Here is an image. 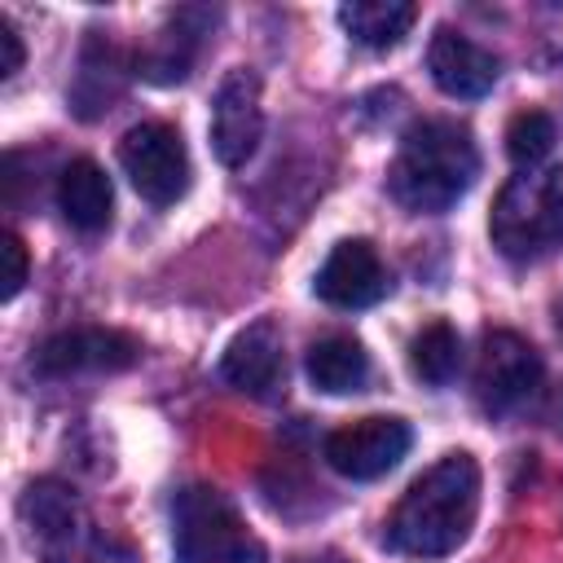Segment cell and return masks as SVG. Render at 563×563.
Wrapping results in <instances>:
<instances>
[{"instance_id": "obj_1", "label": "cell", "mask_w": 563, "mask_h": 563, "mask_svg": "<svg viewBox=\"0 0 563 563\" xmlns=\"http://www.w3.org/2000/svg\"><path fill=\"white\" fill-rule=\"evenodd\" d=\"M479 515V466L471 453H444L435 466H427L396 510L383 523V545L400 559H444L453 554Z\"/></svg>"}, {"instance_id": "obj_2", "label": "cell", "mask_w": 563, "mask_h": 563, "mask_svg": "<svg viewBox=\"0 0 563 563\" xmlns=\"http://www.w3.org/2000/svg\"><path fill=\"white\" fill-rule=\"evenodd\" d=\"M479 176V150L466 123L422 119L400 136L387 172V189L405 211L435 216L449 211Z\"/></svg>"}, {"instance_id": "obj_3", "label": "cell", "mask_w": 563, "mask_h": 563, "mask_svg": "<svg viewBox=\"0 0 563 563\" xmlns=\"http://www.w3.org/2000/svg\"><path fill=\"white\" fill-rule=\"evenodd\" d=\"M18 519L40 563H141L136 550L119 541L110 528H101V519L84 506V497L62 479L26 484L18 501Z\"/></svg>"}, {"instance_id": "obj_4", "label": "cell", "mask_w": 563, "mask_h": 563, "mask_svg": "<svg viewBox=\"0 0 563 563\" xmlns=\"http://www.w3.org/2000/svg\"><path fill=\"white\" fill-rule=\"evenodd\" d=\"M493 246L515 264L563 251V167H523L510 176L488 216Z\"/></svg>"}, {"instance_id": "obj_5", "label": "cell", "mask_w": 563, "mask_h": 563, "mask_svg": "<svg viewBox=\"0 0 563 563\" xmlns=\"http://www.w3.org/2000/svg\"><path fill=\"white\" fill-rule=\"evenodd\" d=\"M172 554L176 563H268L264 541L246 528L238 506L211 484H189L176 493Z\"/></svg>"}, {"instance_id": "obj_6", "label": "cell", "mask_w": 563, "mask_h": 563, "mask_svg": "<svg viewBox=\"0 0 563 563\" xmlns=\"http://www.w3.org/2000/svg\"><path fill=\"white\" fill-rule=\"evenodd\" d=\"M545 383V365L528 339L515 330H488L475 361V400L488 418H515L523 413Z\"/></svg>"}, {"instance_id": "obj_7", "label": "cell", "mask_w": 563, "mask_h": 563, "mask_svg": "<svg viewBox=\"0 0 563 563\" xmlns=\"http://www.w3.org/2000/svg\"><path fill=\"white\" fill-rule=\"evenodd\" d=\"M119 163L150 207H172L189 189V150L172 123L150 119L128 128L119 141Z\"/></svg>"}, {"instance_id": "obj_8", "label": "cell", "mask_w": 563, "mask_h": 563, "mask_svg": "<svg viewBox=\"0 0 563 563\" xmlns=\"http://www.w3.org/2000/svg\"><path fill=\"white\" fill-rule=\"evenodd\" d=\"M141 361V343L123 330L110 325H70L48 334L35 356L31 369L40 378H70V374H114V369H132Z\"/></svg>"}, {"instance_id": "obj_9", "label": "cell", "mask_w": 563, "mask_h": 563, "mask_svg": "<svg viewBox=\"0 0 563 563\" xmlns=\"http://www.w3.org/2000/svg\"><path fill=\"white\" fill-rule=\"evenodd\" d=\"M413 444V431L409 422L400 418H387V413H369V418H356L347 427H334L321 444L330 471H339L343 479H378L387 475Z\"/></svg>"}, {"instance_id": "obj_10", "label": "cell", "mask_w": 563, "mask_h": 563, "mask_svg": "<svg viewBox=\"0 0 563 563\" xmlns=\"http://www.w3.org/2000/svg\"><path fill=\"white\" fill-rule=\"evenodd\" d=\"M264 136V106H260V75L238 66L220 79L211 97V150L224 167H242Z\"/></svg>"}, {"instance_id": "obj_11", "label": "cell", "mask_w": 563, "mask_h": 563, "mask_svg": "<svg viewBox=\"0 0 563 563\" xmlns=\"http://www.w3.org/2000/svg\"><path fill=\"white\" fill-rule=\"evenodd\" d=\"M220 374L224 383H233L238 391H246L251 400H277L286 387V347H282V330L264 317L251 321L242 334H233V343L220 356Z\"/></svg>"}, {"instance_id": "obj_12", "label": "cell", "mask_w": 563, "mask_h": 563, "mask_svg": "<svg viewBox=\"0 0 563 563\" xmlns=\"http://www.w3.org/2000/svg\"><path fill=\"white\" fill-rule=\"evenodd\" d=\"M387 268L378 260V251L365 242V238H347L339 242L325 264L317 268V299H325L330 308H369L387 295Z\"/></svg>"}, {"instance_id": "obj_13", "label": "cell", "mask_w": 563, "mask_h": 563, "mask_svg": "<svg viewBox=\"0 0 563 563\" xmlns=\"http://www.w3.org/2000/svg\"><path fill=\"white\" fill-rule=\"evenodd\" d=\"M427 70H431L440 92L475 101V97L493 92V84L501 75V62L484 44H475L471 35H462L453 26H440L431 35V48H427Z\"/></svg>"}, {"instance_id": "obj_14", "label": "cell", "mask_w": 563, "mask_h": 563, "mask_svg": "<svg viewBox=\"0 0 563 563\" xmlns=\"http://www.w3.org/2000/svg\"><path fill=\"white\" fill-rule=\"evenodd\" d=\"M211 9H176L167 18V26L154 35V44L136 57V75L150 84H180L189 79L194 62H198V44L211 26Z\"/></svg>"}, {"instance_id": "obj_15", "label": "cell", "mask_w": 563, "mask_h": 563, "mask_svg": "<svg viewBox=\"0 0 563 563\" xmlns=\"http://www.w3.org/2000/svg\"><path fill=\"white\" fill-rule=\"evenodd\" d=\"M123 88V53L101 35L92 31L84 53H79V70H75V88H70V106L79 119H97L110 110V101L119 97Z\"/></svg>"}, {"instance_id": "obj_16", "label": "cell", "mask_w": 563, "mask_h": 563, "mask_svg": "<svg viewBox=\"0 0 563 563\" xmlns=\"http://www.w3.org/2000/svg\"><path fill=\"white\" fill-rule=\"evenodd\" d=\"M57 207H62L66 224H75L79 233H101L114 211L110 176L92 158H75L57 180Z\"/></svg>"}, {"instance_id": "obj_17", "label": "cell", "mask_w": 563, "mask_h": 563, "mask_svg": "<svg viewBox=\"0 0 563 563\" xmlns=\"http://www.w3.org/2000/svg\"><path fill=\"white\" fill-rule=\"evenodd\" d=\"M303 369H308V383L317 391L347 396V391H361L365 387V378H369V352L352 334H325V339H317L308 347Z\"/></svg>"}, {"instance_id": "obj_18", "label": "cell", "mask_w": 563, "mask_h": 563, "mask_svg": "<svg viewBox=\"0 0 563 563\" xmlns=\"http://www.w3.org/2000/svg\"><path fill=\"white\" fill-rule=\"evenodd\" d=\"M339 22L356 44L383 53L409 35V26L418 22V4H409V0H352L339 9Z\"/></svg>"}, {"instance_id": "obj_19", "label": "cell", "mask_w": 563, "mask_h": 563, "mask_svg": "<svg viewBox=\"0 0 563 563\" xmlns=\"http://www.w3.org/2000/svg\"><path fill=\"white\" fill-rule=\"evenodd\" d=\"M457 365H462V339H457V330L449 321H427L409 339V369L427 387H449Z\"/></svg>"}, {"instance_id": "obj_20", "label": "cell", "mask_w": 563, "mask_h": 563, "mask_svg": "<svg viewBox=\"0 0 563 563\" xmlns=\"http://www.w3.org/2000/svg\"><path fill=\"white\" fill-rule=\"evenodd\" d=\"M554 141H559V132H554V119L545 110H519L506 128V154L519 167H537L554 150Z\"/></svg>"}, {"instance_id": "obj_21", "label": "cell", "mask_w": 563, "mask_h": 563, "mask_svg": "<svg viewBox=\"0 0 563 563\" xmlns=\"http://www.w3.org/2000/svg\"><path fill=\"white\" fill-rule=\"evenodd\" d=\"M0 260H4V273H0V299H13L26 282V246L18 233H4L0 238Z\"/></svg>"}, {"instance_id": "obj_22", "label": "cell", "mask_w": 563, "mask_h": 563, "mask_svg": "<svg viewBox=\"0 0 563 563\" xmlns=\"http://www.w3.org/2000/svg\"><path fill=\"white\" fill-rule=\"evenodd\" d=\"M22 35H18V26L0 13V79H13L18 70H22Z\"/></svg>"}, {"instance_id": "obj_23", "label": "cell", "mask_w": 563, "mask_h": 563, "mask_svg": "<svg viewBox=\"0 0 563 563\" xmlns=\"http://www.w3.org/2000/svg\"><path fill=\"white\" fill-rule=\"evenodd\" d=\"M303 563H347V559H339V554H317V559H303Z\"/></svg>"}, {"instance_id": "obj_24", "label": "cell", "mask_w": 563, "mask_h": 563, "mask_svg": "<svg viewBox=\"0 0 563 563\" xmlns=\"http://www.w3.org/2000/svg\"><path fill=\"white\" fill-rule=\"evenodd\" d=\"M554 418H559V431H563V391H559V405H554Z\"/></svg>"}]
</instances>
